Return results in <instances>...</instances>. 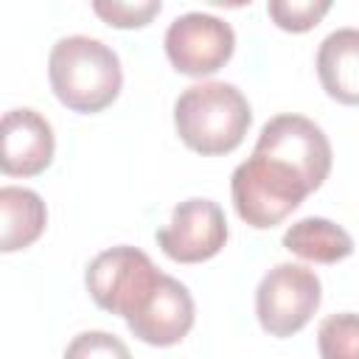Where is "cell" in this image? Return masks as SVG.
I'll return each instance as SVG.
<instances>
[{
	"mask_svg": "<svg viewBox=\"0 0 359 359\" xmlns=\"http://www.w3.org/2000/svg\"><path fill=\"white\" fill-rule=\"evenodd\" d=\"M48 79L53 95L67 109L81 115L107 109L123 87V70L118 53L101 39L84 34L62 36L50 48Z\"/></svg>",
	"mask_w": 359,
	"mask_h": 359,
	"instance_id": "cell-1",
	"label": "cell"
},
{
	"mask_svg": "<svg viewBox=\"0 0 359 359\" xmlns=\"http://www.w3.org/2000/svg\"><path fill=\"white\" fill-rule=\"evenodd\" d=\"M250 123V101L236 84L227 81L191 84L174 101L177 135L191 151L202 157H219L238 149Z\"/></svg>",
	"mask_w": 359,
	"mask_h": 359,
	"instance_id": "cell-2",
	"label": "cell"
},
{
	"mask_svg": "<svg viewBox=\"0 0 359 359\" xmlns=\"http://www.w3.org/2000/svg\"><path fill=\"white\" fill-rule=\"evenodd\" d=\"M309 194L311 185L294 165L261 151H252L244 163H238L230 177L233 208L238 219L255 230L280 224Z\"/></svg>",
	"mask_w": 359,
	"mask_h": 359,
	"instance_id": "cell-3",
	"label": "cell"
},
{
	"mask_svg": "<svg viewBox=\"0 0 359 359\" xmlns=\"http://www.w3.org/2000/svg\"><path fill=\"white\" fill-rule=\"evenodd\" d=\"M163 272L151 264V258L129 244H118L98 252L84 272L87 292L95 306L123 320H132L146 306Z\"/></svg>",
	"mask_w": 359,
	"mask_h": 359,
	"instance_id": "cell-4",
	"label": "cell"
},
{
	"mask_svg": "<svg viewBox=\"0 0 359 359\" xmlns=\"http://www.w3.org/2000/svg\"><path fill=\"white\" fill-rule=\"evenodd\" d=\"M320 300L323 283L314 269L303 264H278L255 289V317L269 337L286 339L309 325Z\"/></svg>",
	"mask_w": 359,
	"mask_h": 359,
	"instance_id": "cell-5",
	"label": "cell"
},
{
	"mask_svg": "<svg viewBox=\"0 0 359 359\" xmlns=\"http://www.w3.org/2000/svg\"><path fill=\"white\" fill-rule=\"evenodd\" d=\"M236 50V34L230 22L205 11H188L177 17L165 31V56L182 76H210L222 70Z\"/></svg>",
	"mask_w": 359,
	"mask_h": 359,
	"instance_id": "cell-6",
	"label": "cell"
},
{
	"mask_svg": "<svg viewBox=\"0 0 359 359\" xmlns=\"http://www.w3.org/2000/svg\"><path fill=\"white\" fill-rule=\"evenodd\" d=\"M261 154H272L278 160H286L289 165H294L303 180L311 185V191H317L328 174H331V143L325 137V132L303 118V115H275L261 126V135L255 140V149Z\"/></svg>",
	"mask_w": 359,
	"mask_h": 359,
	"instance_id": "cell-7",
	"label": "cell"
},
{
	"mask_svg": "<svg viewBox=\"0 0 359 359\" xmlns=\"http://www.w3.org/2000/svg\"><path fill=\"white\" fill-rule=\"evenodd\" d=\"M227 241L224 210L213 199H185L171 210L168 224L157 230L160 250L177 264H202L222 252Z\"/></svg>",
	"mask_w": 359,
	"mask_h": 359,
	"instance_id": "cell-8",
	"label": "cell"
},
{
	"mask_svg": "<svg viewBox=\"0 0 359 359\" xmlns=\"http://www.w3.org/2000/svg\"><path fill=\"white\" fill-rule=\"evenodd\" d=\"M0 168L8 177H36L53 163L56 137L45 115L31 107L8 109L0 121Z\"/></svg>",
	"mask_w": 359,
	"mask_h": 359,
	"instance_id": "cell-9",
	"label": "cell"
},
{
	"mask_svg": "<svg viewBox=\"0 0 359 359\" xmlns=\"http://www.w3.org/2000/svg\"><path fill=\"white\" fill-rule=\"evenodd\" d=\"M194 317L196 309L188 286L171 275H163L146 306L132 320H126V325L140 342L168 348L188 337V331L194 328Z\"/></svg>",
	"mask_w": 359,
	"mask_h": 359,
	"instance_id": "cell-10",
	"label": "cell"
},
{
	"mask_svg": "<svg viewBox=\"0 0 359 359\" xmlns=\"http://www.w3.org/2000/svg\"><path fill=\"white\" fill-rule=\"evenodd\" d=\"M317 79L328 98L359 107V28H337L320 42Z\"/></svg>",
	"mask_w": 359,
	"mask_h": 359,
	"instance_id": "cell-11",
	"label": "cell"
},
{
	"mask_svg": "<svg viewBox=\"0 0 359 359\" xmlns=\"http://www.w3.org/2000/svg\"><path fill=\"white\" fill-rule=\"evenodd\" d=\"M48 224V208L31 188H0V250L14 252L31 247Z\"/></svg>",
	"mask_w": 359,
	"mask_h": 359,
	"instance_id": "cell-12",
	"label": "cell"
},
{
	"mask_svg": "<svg viewBox=\"0 0 359 359\" xmlns=\"http://www.w3.org/2000/svg\"><path fill=\"white\" fill-rule=\"evenodd\" d=\"M283 247L311 264H337L353 252V238L345 227L323 216H306L283 233Z\"/></svg>",
	"mask_w": 359,
	"mask_h": 359,
	"instance_id": "cell-13",
	"label": "cell"
},
{
	"mask_svg": "<svg viewBox=\"0 0 359 359\" xmlns=\"http://www.w3.org/2000/svg\"><path fill=\"white\" fill-rule=\"evenodd\" d=\"M320 359H359V314H331L317 328Z\"/></svg>",
	"mask_w": 359,
	"mask_h": 359,
	"instance_id": "cell-14",
	"label": "cell"
},
{
	"mask_svg": "<svg viewBox=\"0 0 359 359\" xmlns=\"http://www.w3.org/2000/svg\"><path fill=\"white\" fill-rule=\"evenodd\" d=\"M328 11H331L328 0H269L266 3V14L272 17V22L292 34L311 31Z\"/></svg>",
	"mask_w": 359,
	"mask_h": 359,
	"instance_id": "cell-15",
	"label": "cell"
},
{
	"mask_svg": "<svg viewBox=\"0 0 359 359\" xmlns=\"http://www.w3.org/2000/svg\"><path fill=\"white\" fill-rule=\"evenodd\" d=\"M160 8H163L160 0H135V3L95 0L93 3V11L112 28H143L160 14Z\"/></svg>",
	"mask_w": 359,
	"mask_h": 359,
	"instance_id": "cell-16",
	"label": "cell"
},
{
	"mask_svg": "<svg viewBox=\"0 0 359 359\" xmlns=\"http://www.w3.org/2000/svg\"><path fill=\"white\" fill-rule=\"evenodd\" d=\"M62 359H132L123 339L109 331H81L70 339Z\"/></svg>",
	"mask_w": 359,
	"mask_h": 359,
	"instance_id": "cell-17",
	"label": "cell"
}]
</instances>
